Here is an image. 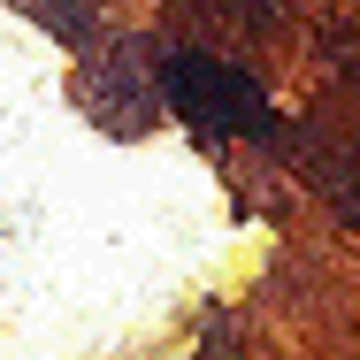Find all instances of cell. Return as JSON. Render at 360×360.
<instances>
[{"label":"cell","mask_w":360,"mask_h":360,"mask_svg":"<svg viewBox=\"0 0 360 360\" xmlns=\"http://www.w3.org/2000/svg\"><path fill=\"white\" fill-rule=\"evenodd\" d=\"M169 100L184 123L200 131H269V100L253 92V77H238L230 62H207V54H169Z\"/></svg>","instance_id":"1"}]
</instances>
